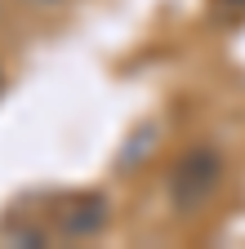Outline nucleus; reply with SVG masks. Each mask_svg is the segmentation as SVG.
<instances>
[{
	"label": "nucleus",
	"instance_id": "nucleus-2",
	"mask_svg": "<svg viewBox=\"0 0 245 249\" xmlns=\"http://www.w3.org/2000/svg\"><path fill=\"white\" fill-rule=\"evenodd\" d=\"M103 223H107V209H103V200H98V196L76 200V205L63 213V231H67V236H94Z\"/></svg>",
	"mask_w": 245,
	"mask_h": 249
},
{
	"label": "nucleus",
	"instance_id": "nucleus-3",
	"mask_svg": "<svg viewBox=\"0 0 245 249\" xmlns=\"http://www.w3.org/2000/svg\"><path fill=\"white\" fill-rule=\"evenodd\" d=\"M36 5H54V0H36Z\"/></svg>",
	"mask_w": 245,
	"mask_h": 249
},
{
	"label": "nucleus",
	"instance_id": "nucleus-1",
	"mask_svg": "<svg viewBox=\"0 0 245 249\" xmlns=\"http://www.w3.org/2000/svg\"><path fill=\"white\" fill-rule=\"evenodd\" d=\"M219 182H223V160L201 147L174 169V205L178 209H196V205H205L219 192Z\"/></svg>",
	"mask_w": 245,
	"mask_h": 249
}]
</instances>
